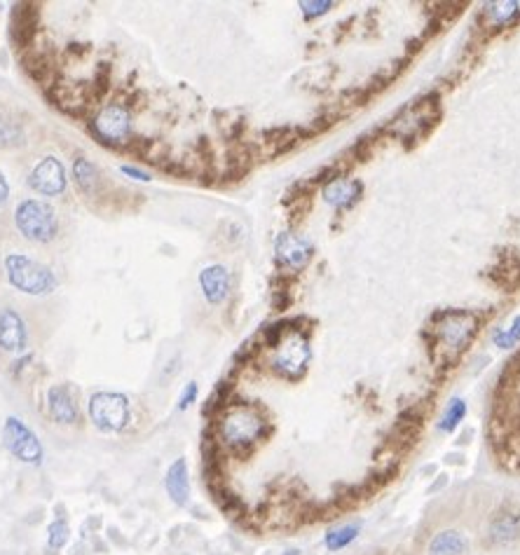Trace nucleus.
Wrapping results in <instances>:
<instances>
[{"label":"nucleus","instance_id":"obj_1","mask_svg":"<svg viewBox=\"0 0 520 555\" xmlns=\"http://www.w3.org/2000/svg\"><path fill=\"white\" fill-rule=\"evenodd\" d=\"M267 433V420L251 403H232L223 408L216 422V436L218 443L235 455H246L260 443Z\"/></svg>","mask_w":520,"mask_h":555},{"label":"nucleus","instance_id":"obj_2","mask_svg":"<svg viewBox=\"0 0 520 555\" xmlns=\"http://www.w3.org/2000/svg\"><path fill=\"white\" fill-rule=\"evenodd\" d=\"M5 279L14 291L31 297L52 295L59 288V279L50 265L31 258L26 253H7L3 260Z\"/></svg>","mask_w":520,"mask_h":555},{"label":"nucleus","instance_id":"obj_3","mask_svg":"<svg viewBox=\"0 0 520 555\" xmlns=\"http://www.w3.org/2000/svg\"><path fill=\"white\" fill-rule=\"evenodd\" d=\"M14 225L19 235L31 244H52L59 237V211L50 202L38 197L21 199L14 208Z\"/></svg>","mask_w":520,"mask_h":555},{"label":"nucleus","instance_id":"obj_4","mask_svg":"<svg viewBox=\"0 0 520 555\" xmlns=\"http://www.w3.org/2000/svg\"><path fill=\"white\" fill-rule=\"evenodd\" d=\"M90 132L94 134V139L108 148L129 146L134 136L129 108L122 101H110L106 106H101L90 117Z\"/></svg>","mask_w":520,"mask_h":555},{"label":"nucleus","instance_id":"obj_5","mask_svg":"<svg viewBox=\"0 0 520 555\" xmlns=\"http://www.w3.org/2000/svg\"><path fill=\"white\" fill-rule=\"evenodd\" d=\"M87 415L101 433H120L129 426L132 406L120 391H94L87 401Z\"/></svg>","mask_w":520,"mask_h":555},{"label":"nucleus","instance_id":"obj_6","mask_svg":"<svg viewBox=\"0 0 520 555\" xmlns=\"http://www.w3.org/2000/svg\"><path fill=\"white\" fill-rule=\"evenodd\" d=\"M309 340L300 331H286L282 340L275 344V354H272V368L277 370V375L286 377V380H298L305 375L309 366Z\"/></svg>","mask_w":520,"mask_h":555},{"label":"nucleus","instance_id":"obj_7","mask_svg":"<svg viewBox=\"0 0 520 555\" xmlns=\"http://www.w3.org/2000/svg\"><path fill=\"white\" fill-rule=\"evenodd\" d=\"M3 445L14 460L28 466H40L45 460V448L36 436V431L31 426L19 420V417L10 415L3 424Z\"/></svg>","mask_w":520,"mask_h":555},{"label":"nucleus","instance_id":"obj_8","mask_svg":"<svg viewBox=\"0 0 520 555\" xmlns=\"http://www.w3.org/2000/svg\"><path fill=\"white\" fill-rule=\"evenodd\" d=\"M28 188L43 197H59L68 190L66 164L57 155H45L38 159L28 174Z\"/></svg>","mask_w":520,"mask_h":555},{"label":"nucleus","instance_id":"obj_9","mask_svg":"<svg viewBox=\"0 0 520 555\" xmlns=\"http://www.w3.org/2000/svg\"><path fill=\"white\" fill-rule=\"evenodd\" d=\"M478 328V317L471 312H445L438 324V340L450 349H464Z\"/></svg>","mask_w":520,"mask_h":555},{"label":"nucleus","instance_id":"obj_10","mask_svg":"<svg viewBox=\"0 0 520 555\" xmlns=\"http://www.w3.org/2000/svg\"><path fill=\"white\" fill-rule=\"evenodd\" d=\"M40 5L14 3L10 14V40L14 47H31L38 38Z\"/></svg>","mask_w":520,"mask_h":555},{"label":"nucleus","instance_id":"obj_11","mask_svg":"<svg viewBox=\"0 0 520 555\" xmlns=\"http://www.w3.org/2000/svg\"><path fill=\"white\" fill-rule=\"evenodd\" d=\"M275 253L277 260L286 268L300 270L305 268L312 258V244L298 232H279L275 239Z\"/></svg>","mask_w":520,"mask_h":555},{"label":"nucleus","instance_id":"obj_12","mask_svg":"<svg viewBox=\"0 0 520 555\" xmlns=\"http://www.w3.org/2000/svg\"><path fill=\"white\" fill-rule=\"evenodd\" d=\"M28 347V326L14 307H0V349L23 352Z\"/></svg>","mask_w":520,"mask_h":555},{"label":"nucleus","instance_id":"obj_13","mask_svg":"<svg viewBox=\"0 0 520 555\" xmlns=\"http://www.w3.org/2000/svg\"><path fill=\"white\" fill-rule=\"evenodd\" d=\"M199 288L206 297L209 305H221L225 302L232 288V277L225 265H209L199 272Z\"/></svg>","mask_w":520,"mask_h":555},{"label":"nucleus","instance_id":"obj_14","mask_svg":"<svg viewBox=\"0 0 520 555\" xmlns=\"http://www.w3.org/2000/svg\"><path fill=\"white\" fill-rule=\"evenodd\" d=\"M47 413L57 424H75L78 422V403L70 393L68 384H57L47 391Z\"/></svg>","mask_w":520,"mask_h":555},{"label":"nucleus","instance_id":"obj_15","mask_svg":"<svg viewBox=\"0 0 520 555\" xmlns=\"http://www.w3.org/2000/svg\"><path fill=\"white\" fill-rule=\"evenodd\" d=\"M424 555H469V536L464 529L447 527L429 539Z\"/></svg>","mask_w":520,"mask_h":555},{"label":"nucleus","instance_id":"obj_16","mask_svg":"<svg viewBox=\"0 0 520 555\" xmlns=\"http://www.w3.org/2000/svg\"><path fill=\"white\" fill-rule=\"evenodd\" d=\"M487 536L494 546H506L514 544L520 536V513L516 511H499L494 513L487 527Z\"/></svg>","mask_w":520,"mask_h":555},{"label":"nucleus","instance_id":"obj_17","mask_svg":"<svg viewBox=\"0 0 520 555\" xmlns=\"http://www.w3.org/2000/svg\"><path fill=\"white\" fill-rule=\"evenodd\" d=\"M164 487L169 492L171 502L176 506H186L190 500V476H188V462L179 457L169 469H166L164 476Z\"/></svg>","mask_w":520,"mask_h":555},{"label":"nucleus","instance_id":"obj_18","mask_svg":"<svg viewBox=\"0 0 520 555\" xmlns=\"http://www.w3.org/2000/svg\"><path fill=\"white\" fill-rule=\"evenodd\" d=\"M70 176H73V183L78 185V190L87 197L99 195L101 190V171L99 166L92 162L87 155H78L73 159V169H70Z\"/></svg>","mask_w":520,"mask_h":555},{"label":"nucleus","instance_id":"obj_19","mask_svg":"<svg viewBox=\"0 0 520 555\" xmlns=\"http://www.w3.org/2000/svg\"><path fill=\"white\" fill-rule=\"evenodd\" d=\"M361 197V183L351 179H335L324 188V199L335 208H349Z\"/></svg>","mask_w":520,"mask_h":555},{"label":"nucleus","instance_id":"obj_20","mask_svg":"<svg viewBox=\"0 0 520 555\" xmlns=\"http://www.w3.org/2000/svg\"><path fill=\"white\" fill-rule=\"evenodd\" d=\"M23 141H26V136H23L21 125L0 112V150L19 148V146H23Z\"/></svg>","mask_w":520,"mask_h":555},{"label":"nucleus","instance_id":"obj_21","mask_svg":"<svg viewBox=\"0 0 520 555\" xmlns=\"http://www.w3.org/2000/svg\"><path fill=\"white\" fill-rule=\"evenodd\" d=\"M359 529H361V525H359V522H349V525H342V527H338V529H331V532L326 534V549H328V551H340V549H345V546H349V544L359 536Z\"/></svg>","mask_w":520,"mask_h":555},{"label":"nucleus","instance_id":"obj_22","mask_svg":"<svg viewBox=\"0 0 520 555\" xmlns=\"http://www.w3.org/2000/svg\"><path fill=\"white\" fill-rule=\"evenodd\" d=\"M464 415H467V403H464L462 398H452L445 408L441 422H438V429L445 431V433H452L460 426V422L464 420Z\"/></svg>","mask_w":520,"mask_h":555},{"label":"nucleus","instance_id":"obj_23","mask_svg":"<svg viewBox=\"0 0 520 555\" xmlns=\"http://www.w3.org/2000/svg\"><path fill=\"white\" fill-rule=\"evenodd\" d=\"M70 539V527L63 518H57L47 527V549L50 551H61Z\"/></svg>","mask_w":520,"mask_h":555},{"label":"nucleus","instance_id":"obj_24","mask_svg":"<svg viewBox=\"0 0 520 555\" xmlns=\"http://www.w3.org/2000/svg\"><path fill=\"white\" fill-rule=\"evenodd\" d=\"M518 3H485V14L492 23H509L518 14Z\"/></svg>","mask_w":520,"mask_h":555},{"label":"nucleus","instance_id":"obj_25","mask_svg":"<svg viewBox=\"0 0 520 555\" xmlns=\"http://www.w3.org/2000/svg\"><path fill=\"white\" fill-rule=\"evenodd\" d=\"M518 342H520V317H516L514 321H511L509 328L494 333V344H499L502 349L514 347V344H518Z\"/></svg>","mask_w":520,"mask_h":555},{"label":"nucleus","instance_id":"obj_26","mask_svg":"<svg viewBox=\"0 0 520 555\" xmlns=\"http://www.w3.org/2000/svg\"><path fill=\"white\" fill-rule=\"evenodd\" d=\"M331 7H333V3H328V0H312V3L302 0V3H300V10H302V14H305L307 19L322 17V14H326L328 10H331Z\"/></svg>","mask_w":520,"mask_h":555},{"label":"nucleus","instance_id":"obj_27","mask_svg":"<svg viewBox=\"0 0 520 555\" xmlns=\"http://www.w3.org/2000/svg\"><path fill=\"white\" fill-rule=\"evenodd\" d=\"M197 393H199L197 382H188L186 387H183L181 398H179V410H181V413H183V410H188L190 406L195 403V401H197Z\"/></svg>","mask_w":520,"mask_h":555},{"label":"nucleus","instance_id":"obj_28","mask_svg":"<svg viewBox=\"0 0 520 555\" xmlns=\"http://www.w3.org/2000/svg\"><path fill=\"white\" fill-rule=\"evenodd\" d=\"M120 171H122L127 179L139 181V183H150V181H153V176H150L148 171H143V169L132 166V164H122V166H120Z\"/></svg>","mask_w":520,"mask_h":555},{"label":"nucleus","instance_id":"obj_29","mask_svg":"<svg viewBox=\"0 0 520 555\" xmlns=\"http://www.w3.org/2000/svg\"><path fill=\"white\" fill-rule=\"evenodd\" d=\"M12 195V188H10V181H7V176L0 171V208H3L7 204V199H10Z\"/></svg>","mask_w":520,"mask_h":555},{"label":"nucleus","instance_id":"obj_30","mask_svg":"<svg viewBox=\"0 0 520 555\" xmlns=\"http://www.w3.org/2000/svg\"><path fill=\"white\" fill-rule=\"evenodd\" d=\"M31 361H33V354H23L21 359H17V361H14V366H12V375H19L21 370L31 364Z\"/></svg>","mask_w":520,"mask_h":555},{"label":"nucleus","instance_id":"obj_31","mask_svg":"<svg viewBox=\"0 0 520 555\" xmlns=\"http://www.w3.org/2000/svg\"><path fill=\"white\" fill-rule=\"evenodd\" d=\"M371 555H387V553H382V551H378V553H371Z\"/></svg>","mask_w":520,"mask_h":555},{"label":"nucleus","instance_id":"obj_32","mask_svg":"<svg viewBox=\"0 0 520 555\" xmlns=\"http://www.w3.org/2000/svg\"><path fill=\"white\" fill-rule=\"evenodd\" d=\"M286 555H300L298 551H293V553H286Z\"/></svg>","mask_w":520,"mask_h":555}]
</instances>
